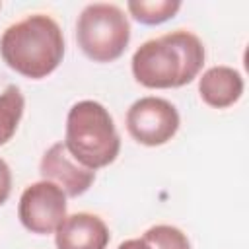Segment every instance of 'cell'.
I'll use <instances>...</instances> for the list:
<instances>
[{
	"mask_svg": "<svg viewBox=\"0 0 249 249\" xmlns=\"http://www.w3.org/2000/svg\"><path fill=\"white\" fill-rule=\"evenodd\" d=\"M117 249H152V247L146 243V239H144V237H132V239L123 241Z\"/></svg>",
	"mask_w": 249,
	"mask_h": 249,
	"instance_id": "5bb4252c",
	"label": "cell"
},
{
	"mask_svg": "<svg viewBox=\"0 0 249 249\" xmlns=\"http://www.w3.org/2000/svg\"><path fill=\"white\" fill-rule=\"evenodd\" d=\"M111 233L103 218L91 212H76L62 220L54 231L56 249H107Z\"/></svg>",
	"mask_w": 249,
	"mask_h": 249,
	"instance_id": "ba28073f",
	"label": "cell"
},
{
	"mask_svg": "<svg viewBox=\"0 0 249 249\" xmlns=\"http://www.w3.org/2000/svg\"><path fill=\"white\" fill-rule=\"evenodd\" d=\"M243 76L239 70L218 64L204 70L198 78V95L212 109H228L243 95Z\"/></svg>",
	"mask_w": 249,
	"mask_h": 249,
	"instance_id": "9c48e42d",
	"label": "cell"
},
{
	"mask_svg": "<svg viewBox=\"0 0 249 249\" xmlns=\"http://www.w3.org/2000/svg\"><path fill=\"white\" fill-rule=\"evenodd\" d=\"M76 41L89 60L113 62L123 56L130 43L128 16L117 4H88L76 21Z\"/></svg>",
	"mask_w": 249,
	"mask_h": 249,
	"instance_id": "277c9868",
	"label": "cell"
},
{
	"mask_svg": "<svg viewBox=\"0 0 249 249\" xmlns=\"http://www.w3.org/2000/svg\"><path fill=\"white\" fill-rule=\"evenodd\" d=\"M126 130L142 146L156 148L167 144L179 130L181 117L177 107L156 95H146L136 99L124 117Z\"/></svg>",
	"mask_w": 249,
	"mask_h": 249,
	"instance_id": "5b68a950",
	"label": "cell"
},
{
	"mask_svg": "<svg viewBox=\"0 0 249 249\" xmlns=\"http://www.w3.org/2000/svg\"><path fill=\"white\" fill-rule=\"evenodd\" d=\"M204 58L206 51L198 35L175 29L144 41L132 54L130 70L148 89H175L198 78Z\"/></svg>",
	"mask_w": 249,
	"mask_h": 249,
	"instance_id": "6da1fadb",
	"label": "cell"
},
{
	"mask_svg": "<svg viewBox=\"0 0 249 249\" xmlns=\"http://www.w3.org/2000/svg\"><path fill=\"white\" fill-rule=\"evenodd\" d=\"M64 191L51 181H35L27 185L18 202V218L21 226L37 235L54 233L68 216V202Z\"/></svg>",
	"mask_w": 249,
	"mask_h": 249,
	"instance_id": "8992f818",
	"label": "cell"
},
{
	"mask_svg": "<svg viewBox=\"0 0 249 249\" xmlns=\"http://www.w3.org/2000/svg\"><path fill=\"white\" fill-rule=\"evenodd\" d=\"M25 97L16 84H10L0 91V146L8 144L23 117Z\"/></svg>",
	"mask_w": 249,
	"mask_h": 249,
	"instance_id": "30bf717a",
	"label": "cell"
},
{
	"mask_svg": "<svg viewBox=\"0 0 249 249\" xmlns=\"http://www.w3.org/2000/svg\"><path fill=\"white\" fill-rule=\"evenodd\" d=\"M0 10H2V2H0Z\"/></svg>",
	"mask_w": 249,
	"mask_h": 249,
	"instance_id": "9a60e30c",
	"label": "cell"
},
{
	"mask_svg": "<svg viewBox=\"0 0 249 249\" xmlns=\"http://www.w3.org/2000/svg\"><path fill=\"white\" fill-rule=\"evenodd\" d=\"M39 173L45 181L58 185L70 198L88 193L95 181V171L80 165L68 154L64 142H54L45 150L39 161Z\"/></svg>",
	"mask_w": 249,
	"mask_h": 249,
	"instance_id": "52a82bcc",
	"label": "cell"
},
{
	"mask_svg": "<svg viewBox=\"0 0 249 249\" xmlns=\"http://www.w3.org/2000/svg\"><path fill=\"white\" fill-rule=\"evenodd\" d=\"M128 14L142 25H160L177 16L181 2L177 0H130L126 2Z\"/></svg>",
	"mask_w": 249,
	"mask_h": 249,
	"instance_id": "8fae6325",
	"label": "cell"
},
{
	"mask_svg": "<svg viewBox=\"0 0 249 249\" xmlns=\"http://www.w3.org/2000/svg\"><path fill=\"white\" fill-rule=\"evenodd\" d=\"M10 193H12V169L0 158V206L10 198Z\"/></svg>",
	"mask_w": 249,
	"mask_h": 249,
	"instance_id": "4fadbf2b",
	"label": "cell"
},
{
	"mask_svg": "<svg viewBox=\"0 0 249 249\" xmlns=\"http://www.w3.org/2000/svg\"><path fill=\"white\" fill-rule=\"evenodd\" d=\"M0 54L8 68L29 80L53 74L64 58V35L47 14H29L8 25L0 37Z\"/></svg>",
	"mask_w": 249,
	"mask_h": 249,
	"instance_id": "7a4b0ae2",
	"label": "cell"
},
{
	"mask_svg": "<svg viewBox=\"0 0 249 249\" xmlns=\"http://www.w3.org/2000/svg\"><path fill=\"white\" fill-rule=\"evenodd\" d=\"M62 142L68 154L91 171L111 165L121 152V136L109 109L93 99H82L68 109Z\"/></svg>",
	"mask_w": 249,
	"mask_h": 249,
	"instance_id": "3957f363",
	"label": "cell"
},
{
	"mask_svg": "<svg viewBox=\"0 0 249 249\" xmlns=\"http://www.w3.org/2000/svg\"><path fill=\"white\" fill-rule=\"evenodd\" d=\"M142 237L152 249H191V241L183 230L169 224H158L148 228Z\"/></svg>",
	"mask_w": 249,
	"mask_h": 249,
	"instance_id": "7c38bea8",
	"label": "cell"
}]
</instances>
